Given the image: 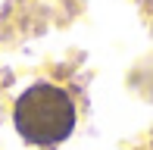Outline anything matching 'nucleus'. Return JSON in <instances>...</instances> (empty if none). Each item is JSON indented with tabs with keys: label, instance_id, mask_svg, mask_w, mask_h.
<instances>
[{
	"label": "nucleus",
	"instance_id": "f257e3e1",
	"mask_svg": "<svg viewBox=\"0 0 153 150\" xmlns=\"http://www.w3.org/2000/svg\"><path fill=\"white\" fill-rule=\"evenodd\" d=\"M13 119L28 144L56 147L75 131V103L56 85H31L16 100Z\"/></svg>",
	"mask_w": 153,
	"mask_h": 150
}]
</instances>
